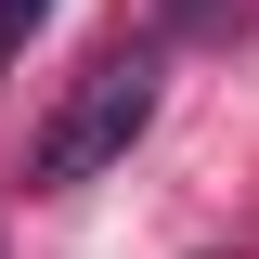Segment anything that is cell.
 Returning a JSON list of instances; mask_svg holds the SVG:
<instances>
[{"mask_svg":"<svg viewBox=\"0 0 259 259\" xmlns=\"http://www.w3.org/2000/svg\"><path fill=\"white\" fill-rule=\"evenodd\" d=\"M156 91H168V78H156V52H130V39H117V52H91V65H78V91L39 117V143H26V182H39V194H78V182H104V168H117L130 143L156 130Z\"/></svg>","mask_w":259,"mask_h":259,"instance_id":"1","label":"cell"},{"mask_svg":"<svg viewBox=\"0 0 259 259\" xmlns=\"http://www.w3.org/2000/svg\"><path fill=\"white\" fill-rule=\"evenodd\" d=\"M52 26V0H0V65H26V39Z\"/></svg>","mask_w":259,"mask_h":259,"instance_id":"2","label":"cell"},{"mask_svg":"<svg viewBox=\"0 0 259 259\" xmlns=\"http://www.w3.org/2000/svg\"><path fill=\"white\" fill-rule=\"evenodd\" d=\"M168 13H221V0H168Z\"/></svg>","mask_w":259,"mask_h":259,"instance_id":"3","label":"cell"}]
</instances>
